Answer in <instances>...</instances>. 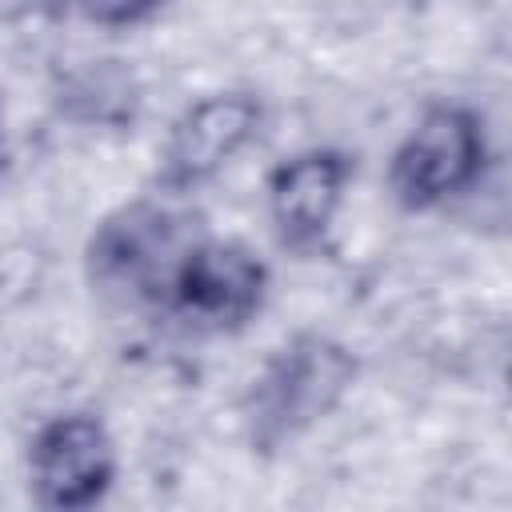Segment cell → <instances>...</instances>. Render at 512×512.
Masks as SVG:
<instances>
[{
  "mask_svg": "<svg viewBox=\"0 0 512 512\" xmlns=\"http://www.w3.org/2000/svg\"><path fill=\"white\" fill-rule=\"evenodd\" d=\"M488 164L484 116L472 104H428L388 160V196L404 212H436L476 188Z\"/></svg>",
  "mask_w": 512,
  "mask_h": 512,
  "instance_id": "3",
  "label": "cell"
},
{
  "mask_svg": "<svg viewBox=\"0 0 512 512\" xmlns=\"http://www.w3.org/2000/svg\"><path fill=\"white\" fill-rule=\"evenodd\" d=\"M28 492L48 512H80L100 504L120 472L116 440L96 412L48 416L28 440Z\"/></svg>",
  "mask_w": 512,
  "mask_h": 512,
  "instance_id": "5",
  "label": "cell"
},
{
  "mask_svg": "<svg viewBox=\"0 0 512 512\" xmlns=\"http://www.w3.org/2000/svg\"><path fill=\"white\" fill-rule=\"evenodd\" d=\"M140 104L136 80L120 60H88L60 84V112L76 124L124 128Z\"/></svg>",
  "mask_w": 512,
  "mask_h": 512,
  "instance_id": "8",
  "label": "cell"
},
{
  "mask_svg": "<svg viewBox=\"0 0 512 512\" xmlns=\"http://www.w3.org/2000/svg\"><path fill=\"white\" fill-rule=\"evenodd\" d=\"M272 272L244 240H216L212 232L196 240L184 256L164 312L196 336H236L268 304Z\"/></svg>",
  "mask_w": 512,
  "mask_h": 512,
  "instance_id": "4",
  "label": "cell"
},
{
  "mask_svg": "<svg viewBox=\"0 0 512 512\" xmlns=\"http://www.w3.org/2000/svg\"><path fill=\"white\" fill-rule=\"evenodd\" d=\"M264 128V104L256 92L224 88L192 100L168 128L156 164V192L192 196L216 180Z\"/></svg>",
  "mask_w": 512,
  "mask_h": 512,
  "instance_id": "6",
  "label": "cell"
},
{
  "mask_svg": "<svg viewBox=\"0 0 512 512\" xmlns=\"http://www.w3.org/2000/svg\"><path fill=\"white\" fill-rule=\"evenodd\" d=\"M8 168V136H4V108H0V176Z\"/></svg>",
  "mask_w": 512,
  "mask_h": 512,
  "instance_id": "11",
  "label": "cell"
},
{
  "mask_svg": "<svg viewBox=\"0 0 512 512\" xmlns=\"http://www.w3.org/2000/svg\"><path fill=\"white\" fill-rule=\"evenodd\" d=\"M164 0H60V12H76L100 28H132L144 24Z\"/></svg>",
  "mask_w": 512,
  "mask_h": 512,
  "instance_id": "9",
  "label": "cell"
},
{
  "mask_svg": "<svg viewBox=\"0 0 512 512\" xmlns=\"http://www.w3.org/2000/svg\"><path fill=\"white\" fill-rule=\"evenodd\" d=\"M360 376L356 352L316 328L292 332L268 352L244 392V432L256 456H280L316 424H324Z\"/></svg>",
  "mask_w": 512,
  "mask_h": 512,
  "instance_id": "2",
  "label": "cell"
},
{
  "mask_svg": "<svg viewBox=\"0 0 512 512\" xmlns=\"http://www.w3.org/2000/svg\"><path fill=\"white\" fill-rule=\"evenodd\" d=\"M32 12H60V0H0V24L24 20Z\"/></svg>",
  "mask_w": 512,
  "mask_h": 512,
  "instance_id": "10",
  "label": "cell"
},
{
  "mask_svg": "<svg viewBox=\"0 0 512 512\" xmlns=\"http://www.w3.org/2000/svg\"><path fill=\"white\" fill-rule=\"evenodd\" d=\"M208 224L184 196H136L112 208L84 244V276L92 292L124 308L164 312L168 288Z\"/></svg>",
  "mask_w": 512,
  "mask_h": 512,
  "instance_id": "1",
  "label": "cell"
},
{
  "mask_svg": "<svg viewBox=\"0 0 512 512\" xmlns=\"http://www.w3.org/2000/svg\"><path fill=\"white\" fill-rule=\"evenodd\" d=\"M352 172L356 164L344 148H304L284 156L268 172L264 180L268 224L284 252L316 256L328 244L332 224L344 208Z\"/></svg>",
  "mask_w": 512,
  "mask_h": 512,
  "instance_id": "7",
  "label": "cell"
}]
</instances>
